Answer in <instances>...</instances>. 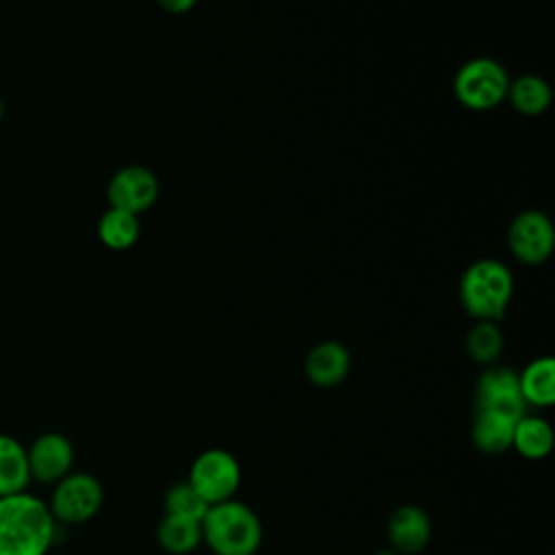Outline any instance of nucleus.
Instances as JSON below:
<instances>
[{"mask_svg":"<svg viewBox=\"0 0 555 555\" xmlns=\"http://www.w3.org/2000/svg\"><path fill=\"white\" fill-rule=\"evenodd\" d=\"M56 520L43 499L24 490L0 496V555H48Z\"/></svg>","mask_w":555,"mask_h":555,"instance_id":"f257e3e1","label":"nucleus"},{"mask_svg":"<svg viewBox=\"0 0 555 555\" xmlns=\"http://www.w3.org/2000/svg\"><path fill=\"white\" fill-rule=\"evenodd\" d=\"M202 542L215 555H256L262 544V522L243 501L215 503L202 518Z\"/></svg>","mask_w":555,"mask_h":555,"instance_id":"f03ea898","label":"nucleus"},{"mask_svg":"<svg viewBox=\"0 0 555 555\" xmlns=\"http://www.w3.org/2000/svg\"><path fill=\"white\" fill-rule=\"evenodd\" d=\"M512 275L499 260L473 262L460 282V299L477 321H496L505 314L512 299Z\"/></svg>","mask_w":555,"mask_h":555,"instance_id":"7ed1b4c3","label":"nucleus"},{"mask_svg":"<svg viewBox=\"0 0 555 555\" xmlns=\"http://www.w3.org/2000/svg\"><path fill=\"white\" fill-rule=\"evenodd\" d=\"M104 503V488L91 473L72 470L52 488L48 507L56 525H82L91 520Z\"/></svg>","mask_w":555,"mask_h":555,"instance_id":"20e7f679","label":"nucleus"},{"mask_svg":"<svg viewBox=\"0 0 555 555\" xmlns=\"http://www.w3.org/2000/svg\"><path fill=\"white\" fill-rule=\"evenodd\" d=\"M186 479L208 505H215L234 499L241 486V466L230 451L212 447L193 460Z\"/></svg>","mask_w":555,"mask_h":555,"instance_id":"39448f33","label":"nucleus"},{"mask_svg":"<svg viewBox=\"0 0 555 555\" xmlns=\"http://www.w3.org/2000/svg\"><path fill=\"white\" fill-rule=\"evenodd\" d=\"M455 95L457 100L475 111L496 106L509 87L507 72L492 59H473L462 65L455 76Z\"/></svg>","mask_w":555,"mask_h":555,"instance_id":"423d86ee","label":"nucleus"},{"mask_svg":"<svg viewBox=\"0 0 555 555\" xmlns=\"http://www.w3.org/2000/svg\"><path fill=\"white\" fill-rule=\"evenodd\" d=\"M475 410L499 412L512 418L527 414V405L520 395L518 373L507 366H488L475 386Z\"/></svg>","mask_w":555,"mask_h":555,"instance_id":"0eeeda50","label":"nucleus"},{"mask_svg":"<svg viewBox=\"0 0 555 555\" xmlns=\"http://www.w3.org/2000/svg\"><path fill=\"white\" fill-rule=\"evenodd\" d=\"M28 470L33 481L41 483H56L74 468V444L72 440L61 431H43L39 434L28 447Z\"/></svg>","mask_w":555,"mask_h":555,"instance_id":"6e6552de","label":"nucleus"},{"mask_svg":"<svg viewBox=\"0 0 555 555\" xmlns=\"http://www.w3.org/2000/svg\"><path fill=\"white\" fill-rule=\"evenodd\" d=\"M507 241L518 260L538 264L551 256L555 234L546 215L538 210H527L512 221Z\"/></svg>","mask_w":555,"mask_h":555,"instance_id":"1a4fd4ad","label":"nucleus"},{"mask_svg":"<svg viewBox=\"0 0 555 555\" xmlns=\"http://www.w3.org/2000/svg\"><path fill=\"white\" fill-rule=\"evenodd\" d=\"M158 182L156 176L139 165H130L119 169L108 182V199L111 208H119L126 212H141L156 202Z\"/></svg>","mask_w":555,"mask_h":555,"instance_id":"9d476101","label":"nucleus"},{"mask_svg":"<svg viewBox=\"0 0 555 555\" xmlns=\"http://www.w3.org/2000/svg\"><path fill=\"white\" fill-rule=\"evenodd\" d=\"M388 542L399 555L421 553L431 538V520L418 505H399L388 518Z\"/></svg>","mask_w":555,"mask_h":555,"instance_id":"9b49d317","label":"nucleus"},{"mask_svg":"<svg viewBox=\"0 0 555 555\" xmlns=\"http://www.w3.org/2000/svg\"><path fill=\"white\" fill-rule=\"evenodd\" d=\"M351 369V356L345 345L336 340H325L314 345L304 362V371L310 384L319 388L338 386Z\"/></svg>","mask_w":555,"mask_h":555,"instance_id":"f8f14e48","label":"nucleus"},{"mask_svg":"<svg viewBox=\"0 0 555 555\" xmlns=\"http://www.w3.org/2000/svg\"><path fill=\"white\" fill-rule=\"evenodd\" d=\"M516 418L499 414V412H486L475 410L473 418V444L486 453V455H501L512 449V436H514Z\"/></svg>","mask_w":555,"mask_h":555,"instance_id":"ddd939ff","label":"nucleus"},{"mask_svg":"<svg viewBox=\"0 0 555 555\" xmlns=\"http://www.w3.org/2000/svg\"><path fill=\"white\" fill-rule=\"evenodd\" d=\"M525 405L551 408L555 403V360L551 356L531 360L518 375Z\"/></svg>","mask_w":555,"mask_h":555,"instance_id":"4468645a","label":"nucleus"},{"mask_svg":"<svg viewBox=\"0 0 555 555\" xmlns=\"http://www.w3.org/2000/svg\"><path fill=\"white\" fill-rule=\"evenodd\" d=\"M26 447L9 434H0V496L24 492L30 486Z\"/></svg>","mask_w":555,"mask_h":555,"instance_id":"2eb2a0df","label":"nucleus"},{"mask_svg":"<svg viewBox=\"0 0 555 555\" xmlns=\"http://www.w3.org/2000/svg\"><path fill=\"white\" fill-rule=\"evenodd\" d=\"M156 542L169 555H189L202 544V520L163 514L156 525Z\"/></svg>","mask_w":555,"mask_h":555,"instance_id":"dca6fc26","label":"nucleus"},{"mask_svg":"<svg viewBox=\"0 0 555 555\" xmlns=\"http://www.w3.org/2000/svg\"><path fill=\"white\" fill-rule=\"evenodd\" d=\"M555 434L548 421L540 416H520L514 425L512 449H516L527 460H544L553 451Z\"/></svg>","mask_w":555,"mask_h":555,"instance_id":"f3484780","label":"nucleus"},{"mask_svg":"<svg viewBox=\"0 0 555 555\" xmlns=\"http://www.w3.org/2000/svg\"><path fill=\"white\" fill-rule=\"evenodd\" d=\"M100 241L111 249H128L139 238V219L132 212L108 208L98 223Z\"/></svg>","mask_w":555,"mask_h":555,"instance_id":"a211bd4d","label":"nucleus"},{"mask_svg":"<svg viewBox=\"0 0 555 555\" xmlns=\"http://www.w3.org/2000/svg\"><path fill=\"white\" fill-rule=\"evenodd\" d=\"M507 98L522 115H540L551 104V89L540 76H520L507 87Z\"/></svg>","mask_w":555,"mask_h":555,"instance_id":"6ab92c4d","label":"nucleus"},{"mask_svg":"<svg viewBox=\"0 0 555 555\" xmlns=\"http://www.w3.org/2000/svg\"><path fill=\"white\" fill-rule=\"evenodd\" d=\"M163 507L165 514L171 516H182V518H193V520H202L208 512V503L204 501V496L189 483V479L184 481H176L167 488L165 499H163Z\"/></svg>","mask_w":555,"mask_h":555,"instance_id":"aec40b11","label":"nucleus"},{"mask_svg":"<svg viewBox=\"0 0 555 555\" xmlns=\"http://www.w3.org/2000/svg\"><path fill=\"white\" fill-rule=\"evenodd\" d=\"M503 349V336L494 321H477L466 336V351L479 364H492Z\"/></svg>","mask_w":555,"mask_h":555,"instance_id":"412c9836","label":"nucleus"},{"mask_svg":"<svg viewBox=\"0 0 555 555\" xmlns=\"http://www.w3.org/2000/svg\"><path fill=\"white\" fill-rule=\"evenodd\" d=\"M167 13H186L195 7L197 0H156Z\"/></svg>","mask_w":555,"mask_h":555,"instance_id":"4be33fe9","label":"nucleus"},{"mask_svg":"<svg viewBox=\"0 0 555 555\" xmlns=\"http://www.w3.org/2000/svg\"><path fill=\"white\" fill-rule=\"evenodd\" d=\"M375 555H399V553L392 551V548H388V551H379V553H375Z\"/></svg>","mask_w":555,"mask_h":555,"instance_id":"5701e85b","label":"nucleus"},{"mask_svg":"<svg viewBox=\"0 0 555 555\" xmlns=\"http://www.w3.org/2000/svg\"><path fill=\"white\" fill-rule=\"evenodd\" d=\"M2 113H4V104H2V98H0V119H2Z\"/></svg>","mask_w":555,"mask_h":555,"instance_id":"b1692460","label":"nucleus"}]
</instances>
